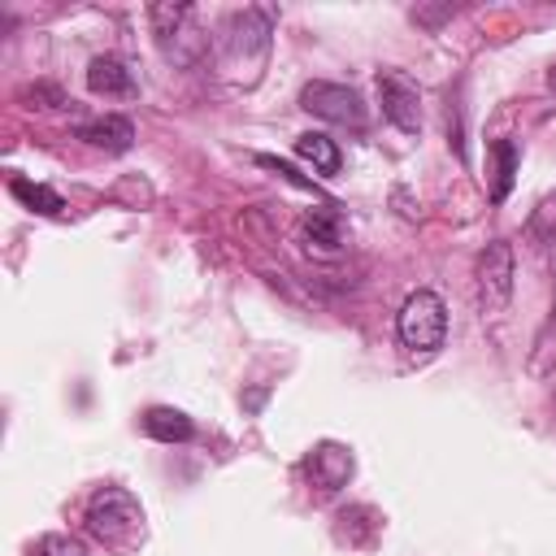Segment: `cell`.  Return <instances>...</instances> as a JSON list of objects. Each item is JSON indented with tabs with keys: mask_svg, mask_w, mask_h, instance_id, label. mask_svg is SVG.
Instances as JSON below:
<instances>
[{
	"mask_svg": "<svg viewBox=\"0 0 556 556\" xmlns=\"http://www.w3.org/2000/svg\"><path fill=\"white\" fill-rule=\"evenodd\" d=\"M395 330H400V343L413 348V352H434L443 348V334H447V308L434 291H413L404 304H400V317H395Z\"/></svg>",
	"mask_w": 556,
	"mask_h": 556,
	"instance_id": "7a4b0ae2",
	"label": "cell"
},
{
	"mask_svg": "<svg viewBox=\"0 0 556 556\" xmlns=\"http://www.w3.org/2000/svg\"><path fill=\"white\" fill-rule=\"evenodd\" d=\"M547 78H552V91H556V65H552V74H547Z\"/></svg>",
	"mask_w": 556,
	"mask_h": 556,
	"instance_id": "e0dca14e",
	"label": "cell"
},
{
	"mask_svg": "<svg viewBox=\"0 0 556 556\" xmlns=\"http://www.w3.org/2000/svg\"><path fill=\"white\" fill-rule=\"evenodd\" d=\"M491 156H495L491 200L504 204V200H508V187H513V174H517V143H513V139H495V143H491Z\"/></svg>",
	"mask_w": 556,
	"mask_h": 556,
	"instance_id": "5bb4252c",
	"label": "cell"
},
{
	"mask_svg": "<svg viewBox=\"0 0 556 556\" xmlns=\"http://www.w3.org/2000/svg\"><path fill=\"white\" fill-rule=\"evenodd\" d=\"M300 104H304L313 117L339 122V126H352V130H365V122H369V109H365L361 91H352V87H343V83H304Z\"/></svg>",
	"mask_w": 556,
	"mask_h": 556,
	"instance_id": "3957f363",
	"label": "cell"
},
{
	"mask_svg": "<svg viewBox=\"0 0 556 556\" xmlns=\"http://www.w3.org/2000/svg\"><path fill=\"white\" fill-rule=\"evenodd\" d=\"M143 430H148L156 443H187V439L195 434L191 417L178 413V408H165V404H156V408L143 413Z\"/></svg>",
	"mask_w": 556,
	"mask_h": 556,
	"instance_id": "7c38bea8",
	"label": "cell"
},
{
	"mask_svg": "<svg viewBox=\"0 0 556 556\" xmlns=\"http://www.w3.org/2000/svg\"><path fill=\"white\" fill-rule=\"evenodd\" d=\"M378 100H382V117L395 130L404 135L421 130V91L404 70H378Z\"/></svg>",
	"mask_w": 556,
	"mask_h": 556,
	"instance_id": "5b68a950",
	"label": "cell"
},
{
	"mask_svg": "<svg viewBox=\"0 0 556 556\" xmlns=\"http://www.w3.org/2000/svg\"><path fill=\"white\" fill-rule=\"evenodd\" d=\"M248 48L256 52V56H265L269 52V22L261 17V13H235L226 26H222V35H217V52H222V61L235 70L239 61L243 65H252V74H256V61L248 56Z\"/></svg>",
	"mask_w": 556,
	"mask_h": 556,
	"instance_id": "277c9868",
	"label": "cell"
},
{
	"mask_svg": "<svg viewBox=\"0 0 556 556\" xmlns=\"http://www.w3.org/2000/svg\"><path fill=\"white\" fill-rule=\"evenodd\" d=\"M304 469L313 473V482H317L321 491H339V486L352 478V452L339 447V443H317V447L308 452Z\"/></svg>",
	"mask_w": 556,
	"mask_h": 556,
	"instance_id": "52a82bcc",
	"label": "cell"
},
{
	"mask_svg": "<svg viewBox=\"0 0 556 556\" xmlns=\"http://www.w3.org/2000/svg\"><path fill=\"white\" fill-rule=\"evenodd\" d=\"M87 530H91L104 547L130 552V547L143 539V508H139V500H135L130 491L104 486V491H96L91 504H87Z\"/></svg>",
	"mask_w": 556,
	"mask_h": 556,
	"instance_id": "6da1fadb",
	"label": "cell"
},
{
	"mask_svg": "<svg viewBox=\"0 0 556 556\" xmlns=\"http://www.w3.org/2000/svg\"><path fill=\"white\" fill-rule=\"evenodd\" d=\"M478 295H482L486 313L504 308L513 295V248L504 239L486 243V252L478 256Z\"/></svg>",
	"mask_w": 556,
	"mask_h": 556,
	"instance_id": "8992f818",
	"label": "cell"
},
{
	"mask_svg": "<svg viewBox=\"0 0 556 556\" xmlns=\"http://www.w3.org/2000/svg\"><path fill=\"white\" fill-rule=\"evenodd\" d=\"M295 156L300 161H308L317 174H339V165H343V152H339V143L330 139V135H321V130H308V135H300L295 139Z\"/></svg>",
	"mask_w": 556,
	"mask_h": 556,
	"instance_id": "8fae6325",
	"label": "cell"
},
{
	"mask_svg": "<svg viewBox=\"0 0 556 556\" xmlns=\"http://www.w3.org/2000/svg\"><path fill=\"white\" fill-rule=\"evenodd\" d=\"M530 235L539 243H556V191L539 200V208L530 213Z\"/></svg>",
	"mask_w": 556,
	"mask_h": 556,
	"instance_id": "9a60e30c",
	"label": "cell"
},
{
	"mask_svg": "<svg viewBox=\"0 0 556 556\" xmlns=\"http://www.w3.org/2000/svg\"><path fill=\"white\" fill-rule=\"evenodd\" d=\"M87 87L96 96H130L135 91V74L126 70L122 56H96L87 65Z\"/></svg>",
	"mask_w": 556,
	"mask_h": 556,
	"instance_id": "30bf717a",
	"label": "cell"
},
{
	"mask_svg": "<svg viewBox=\"0 0 556 556\" xmlns=\"http://www.w3.org/2000/svg\"><path fill=\"white\" fill-rule=\"evenodd\" d=\"M78 139L91 143V148H104V152H126L135 143V126L122 113H104L96 122H83L78 126Z\"/></svg>",
	"mask_w": 556,
	"mask_h": 556,
	"instance_id": "ba28073f",
	"label": "cell"
},
{
	"mask_svg": "<svg viewBox=\"0 0 556 556\" xmlns=\"http://www.w3.org/2000/svg\"><path fill=\"white\" fill-rule=\"evenodd\" d=\"M9 191H13V200H22L30 213H43V217H56L61 208H65V200L52 191V187H43V182H30V178H9Z\"/></svg>",
	"mask_w": 556,
	"mask_h": 556,
	"instance_id": "4fadbf2b",
	"label": "cell"
},
{
	"mask_svg": "<svg viewBox=\"0 0 556 556\" xmlns=\"http://www.w3.org/2000/svg\"><path fill=\"white\" fill-rule=\"evenodd\" d=\"M300 230H304V243L317 248V252H339L343 248V217L334 213V204L308 208L304 222H300Z\"/></svg>",
	"mask_w": 556,
	"mask_h": 556,
	"instance_id": "9c48e42d",
	"label": "cell"
},
{
	"mask_svg": "<svg viewBox=\"0 0 556 556\" xmlns=\"http://www.w3.org/2000/svg\"><path fill=\"white\" fill-rule=\"evenodd\" d=\"M35 552H39V556H87L74 534H43Z\"/></svg>",
	"mask_w": 556,
	"mask_h": 556,
	"instance_id": "2e32d148",
	"label": "cell"
}]
</instances>
